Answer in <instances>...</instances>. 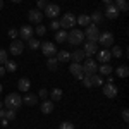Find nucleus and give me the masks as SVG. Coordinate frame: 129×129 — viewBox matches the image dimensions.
<instances>
[{"label":"nucleus","mask_w":129,"mask_h":129,"mask_svg":"<svg viewBox=\"0 0 129 129\" xmlns=\"http://www.w3.org/2000/svg\"><path fill=\"white\" fill-rule=\"evenodd\" d=\"M4 105H5L7 109L17 110L21 105H22V98H21L19 93H9V95L5 96V102H4Z\"/></svg>","instance_id":"1"},{"label":"nucleus","mask_w":129,"mask_h":129,"mask_svg":"<svg viewBox=\"0 0 129 129\" xmlns=\"http://www.w3.org/2000/svg\"><path fill=\"white\" fill-rule=\"evenodd\" d=\"M72 47H78V45H81L83 41H84V35H83V31L76 29V28H72V29L67 33V40Z\"/></svg>","instance_id":"2"},{"label":"nucleus","mask_w":129,"mask_h":129,"mask_svg":"<svg viewBox=\"0 0 129 129\" xmlns=\"http://www.w3.org/2000/svg\"><path fill=\"white\" fill-rule=\"evenodd\" d=\"M81 67H83V74H84V76H91V74H96V71H98V66H96V62L91 59V57H86V59L83 60Z\"/></svg>","instance_id":"3"},{"label":"nucleus","mask_w":129,"mask_h":129,"mask_svg":"<svg viewBox=\"0 0 129 129\" xmlns=\"http://www.w3.org/2000/svg\"><path fill=\"white\" fill-rule=\"evenodd\" d=\"M60 28L62 29H72L74 26H76V16L72 14V12H67V14H64L62 17H60Z\"/></svg>","instance_id":"4"},{"label":"nucleus","mask_w":129,"mask_h":129,"mask_svg":"<svg viewBox=\"0 0 129 129\" xmlns=\"http://www.w3.org/2000/svg\"><path fill=\"white\" fill-rule=\"evenodd\" d=\"M84 38H88V41H98V36H100V29L96 24H88L86 26V29H84Z\"/></svg>","instance_id":"5"},{"label":"nucleus","mask_w":129,"mask_h":129,"mask_svg":"<svg viewBox=\"0 0 129 129\" xmlns=\"http://www.w3.org/2000/svg\"><path fill=\"white\" fill-rule=\"evenodd\" d=\"M103 48H110V47H114V35L110 33V31H105V33H100L98 36V41Z\"/></svg>","instance_id":"6"},{"label":"nucleus","mask_w":129,"mask_h":129,"mask_svg":"<svg viewBox=\"0 0 129 129\" xmlns=\"http://www.w3.org/2000/svg\"><path fill=\"white\" fill-rule=\"evenodd\" d=\"M40 48L43 52V55H47V57H55V53H57V48H55V45L52 41H43V43H40Z\"/></svg>","instance_id":"7"},{"label":"nucleus","mask_w":129,"mask_h":129,"mask_svg":"<svg viewBox=\"0 0 129 129\" xmlns=\"http://www.w3.org/2000/svg\"><path fill=\"white\" fill-rule=\"evenodd\" d=\"M43 10H45V12H43V16H47L48 19H55V17L60 14V7L57 5V4H48Z\"/></svg>","instance_id":"8"},{"label":"nucleus","mask_w":129,"mask_h":129,"mask_svg":"<svg viewBox=\"0 0 129 129\" xmlns=\"http://www.w3.org/2000/svg\"><path fill=\"white\" fill-rule=\"evenodd\" d=\"M69 72L72 74V76H74V78H76V79H79V81L83 79V76H84V74H83V67H81L79 62H71Z\"/></svg>","instance_id":"9"},{"label":"nucleus","mask_w":129,"mask_h":129,"mask_svg":"<svg viewBox=\"0 0 129 129\" xmlns=\"http://www.w3.org/2000/svg\"><path fill=\"white\" fill-rule=\"evenodd\" d=\"M28 19H29L31 24H40L41 19H43V12L38 10V9H31L28 12Z\"/></svg>","instance_id":"10"},{"label":"nucleus","mask_w":129,"mask_h":129,"mask_svg":"<svg viewBox=\"0 0 129 129\" xmlns=\"http://www.w3.org/2000/svg\"><path fill=\"white\" fill-rule=\"evenodd\" d=\"M83 52H84V57H91L98 52V43L95 41H86L84 47H83Z\"/></svg>","instance_id":"11"},{"label":"nucleus","mask_w":129,"mask_h":129,"mask_svg":"<svg viewBox=\"0 0 129 129\" xmlns=\"http://www.w3.org/2000/svg\"><path fill=\"white\" fill-rule=\"evenodd\" d=\"M22 50H24L22 40H12V43H10V47H9V52L12 53V55H21Z\"/></svg>","instance_id":"12"},{"label":"nucleus","mask_w":129,"mask_h":129,"mask_svg":"<svg viewBox=\"0 0 129 129\" xmlns=\"http://www.w3.org/2000/svg\"><path fill=\"white\" fill-rule=\"evenodd\" d=\"M96 59H98L100 64H109L110 59H112V55H110V50L109 48H102L96 52Z\"/></svg>","instance_id":"13"},{"label":"nucleus","mask_w":129,"mask_h":129,"mask_svg":"<svg viewBox=\"0 0 129 129\" xmlns=\"http://www.w3.org/2000/svg\"><path fill=\"white\" fill-rule=\"evenodd\" d=\"M119 12H120V10L115 7V4H109V5H107V9H105V17L114 21V19H117V17H119Z\"/></svg>","instance_id":"14"},{"label":"nucleus","mask_w":129,"mask_h":129,"mask_svg":"<svg viewBox=\"0 0 129 129\" xmlns=\"http://www.w3.org/2000/svg\"><path fill=\"white\" fill-rule=\"evenodd\" d=\"M19 36L22 38V40H29V38H33V36H35V28L29 26V24L22 26V28L19 29Z\"/></svg>","instance_id":"15"},{"label":"nucleus","mask_w":129,"mask_h":129,"mask_svg":"<svg viewBox=\"0 0 129 129\" xmlns=\"http://www.w3.org/2000/svg\"><path fill=\"white\" fill-rule=\"evenodd\" d=\"M117 93H119V89H117V86H115V84L107 83V84L103 86V95H105L107 98H115V96H117Z\"/></svg>","instance_id":"16"},{"label":"nucleus","mask_w":129,"mask_h":129,"mask_svg":"<svg viewBox=\"0 0 129 129\" xmlns=\"http://www.w3.org/2000/svg\"><path fill=\"white\" fill-rule=\"evenodd\" d=\"M53 107H55V105H53V102L47 98V100H43V102H41L40 110L43 112V114H52V112H53Z\"/></svg>","instance_id":"17"},{"label":"nucleus","mask_w":129,"mask_h":129,"mask_svg":"<svg viewBox=\"0 0 129 129\" xmlns=\"http://www.w3.org/2000/svg\"><path fill=\"white\" fill-rule=\"evenodd\" d=\"M17 88H19V91H22V93H28L31 88V81L28 79V78H21L19 81H17Z\"/></svg>","instance_id":"18"},{"label":"nucleus","mask_w":129,"mask_h":129,"mask_svg":"<svg viewBox=\"0 0 129 129\" xmlns=\"http://www.w3.org/2000/svg\"><path fill=\"white\" fill-rule=\"evenodd\" d=\"M86 59L84 57V52L83 50H74V52H71V62H83V60Z\"/></svg>","instance_id":"19"},{"label":"nucleus","mask_w":129,"mask_h":129,"mask_svg":"<svg viewBox=\"0 0 129 129\" xmlns=\"http://www.w3.org/2000/svg\"><path fill=\"white\" fill-rule=\"evenodd\" d=\"M22 102H24L28 107H35V105L38 103V96H36L35 93H28V95L22 98Z\"/></svg>","instance_id":"20"},{"label":"nucleus","mask_w":129,"mask_h":129,"mask_svg":"<svg viewBox=\"0 0 129 129\" xmlns=\"http://www.w3.org/2000/svg\"><path fill=\"white\" fill-rule=\"evenodd\" d=\"M55 59L59 60V62H67L71 60V52H66V50H57V53H55Z\"/></svg>","instance_id":"21"},{"label":"nucleus","mask_w":129,"mask_h":129,"mask_svg":"<svg viewBox=\"0 0 129 129\" xmlns=\"http://www.w3.org/2000/svg\"><path fill=\"white\" fill-rule=\"evenodd\" d=\"M89 21H91V24H96V26H98L100 22L103 21V14H102L100 10H95V12L89 16Z\"/></svg>","instance_id":"22"},{"label":"nucleus","mask_w":129,"mask_h":129,"mask_svg":"<svg viewBox=\"0 0 129 129\" xmlns=\"http://www.w3.org/2000/svg\"><path fill=\"white\" fill-rule=\"evenodd\" d=\"M76 24H79V26H88V24H91V21H89V16L88 14H81V16H78L76 17Z\"/></svg>","instance_id":"23"},{"label":"nucleus","mask_w":129,"mask_h":129,"mask_svg":"<svg viewBox=\"0 0 129 129\" xmlns=\"http://www.w3.org/2000/svg\"><path fill=\"white\" fill-rule=\"evenodd\" d=\"M112 71H114V67L110 64H102V66H98L100 76H109V74H112Z\"/></svg>","instance_id":"24"},{"label":"nucleus","mask_w":129,"mask_h":129,"mask_svg":"<svg viewBox=\"0 0 129 129\" xmlns=\"http://www.w3.org/2000/svg\"><path fill=\"white\" fill-rule=\"evenodd\" d=\"M62 93H64V91H62L60 88H53L52 91H48L50 100H52V102H59V100L62 98Z\"/></svg>","instance_id":"25"},{"label":"nucleus","mask_w":129,"mask_h":129,"mask_svg":"<svg viewBox=\"0 0 129 129\" xmlns=\"http://www.w3.org/2000/svg\"><path fill=\"white\" fill-rule=\"evenodd\" d=\"M115 74H117V78H127L129 76V67L127 66H117V69H115Z\"/></svg>","instance_id":"26"},{"label":"nucleus","mask_w":129,"mask_h":129,"mask_svg":"<svg viewBox=\"0 0 129 129\" xmlns=\"http://www.w3.org/2000/svg\"><path fill=\"white\" fill-rule=\"evenodd\" d=\"M66 40H67V31L66 29H59L55 33V41L57 43H64Z\"/></svg>","instance_id":"27"},{"label":"nucleus","mask_w":129,"mask_h":129,"mask_svg":"<svg viewBox=\"0 0 129 129\" xmlns=\"http://www.w3.org/2000/svg\"><path fill=\"white\" fill-rule=\"evenodd\" d=\"M89 78H91V84H93V88L103 84V76H100V74H91Z\"/></svg>","instance_id":"28"},{"label":"nucleus","mask_w":129,"mask_h":129,"mask_svg":"<svg viewBox=\"0 0 129 129\" xmlns=\"http://www.w3.org/2000/svg\"><path fill=\"white\" fill-rule=\"evenodd\" d=\"M47 67H48L50 71H57V67H59V60L55 59V57H48V60H47Z\"/></svg>","instance_id":"29"},{"label":"nucleus","mask_w":129,"mask_h":129,"mask_svg":"<svg viewBox=\"0 0 129 129\" xmlns=\"http://www.w3.org/2000/svg\"><path fill=\"white\" fill-rule=\"evenodd\" d=\"M115 7L119 10H122V12H127L129 4H127V0H115Z\"/></svg>","instance_id":"30"},{"label":"nucleus","mask_w":129,"mask_h":129,"mask_svg":"<svg viewBox=\"0 0 129 129\" xmlns=\"http://www.w3.org/2000/svg\"><path fill=\"white\" fill-rule=\"evenodd\" d=\"M28 47H29L31 50H38V48H40V40L35 38V36L29 38V40H28Z\"/></svg>","instance_id":"31"},{"label":"nucleus","mask_w":129,"mask_h":129,"mask_svg":"<svg viewBox=\"0 0 129 129\" xmlns=\"http://www.w3.org/2000/svg\"><path fill=\"white\" fill-rule=\"evenodd\" d=\"M4 66H5V71H9V72H14V71L17 69V64H16L14 60H7Z\"/></svg>","instance_id":"32"},{"label":"nucleus","mask_w":129,"mask_h":129,"mask_svg":"<svg viewBox=\"0 0 129 129\" xmlns=\"http://www.w3.org/2000/svg\"><path fill=\"white\" fill-rule=\"evenodd\" d=\"M110 55L119 59L120 55H122V48H120V47H112V50H110Z\"/></svg>","instance_id":"33"},{"label":"nucleus","mask_w":129,"mask_h":129,"mask_svg":"<svg viewBox=\"0 0 129 129\" xmlns=\"http://www.w3.org/2000/svg\"><path fill=\"white\" fill-rule=\"evenodd\" d=\"M35 33H36L38 36H43V35L47 33V28H45L43 24H38V26H36V29H35Z\"/></svg>","instance_id":"34"},{"label":"nucleus","mask_w":129,"mask_h":129,"mask_svg":"<svg viewBox=\"0 0 129 129\" xmlns=\"http://www.w3.org/2000/svg\"><path fill=\"white\" fill-rule=\"evenodd\" d=\"M59 129H76V126L72 122H69V120H66V122H62L59 126Z\"/></svg>","instance_id":"35"},{"label":"nucleus","mask_w":129,"mask_h":129,"mask_svg":"<svg viewBox=\"0 0 129 129\" xmlns=\"http://www.w3.org/2000/svg\"><path fill=\"white\" fill-rule=\"evenodd\" d=\"M5 119H7V120H14V119H16V110L7 109V114H5Z\"/></svg>","instance_id":"36"},{"label":"nucleus","mask_w":129,"mask_h":129,"mask_svg":"<svg viewBox=\"0 0 129 129\" xmlns=\"http://www.w3.org/2000/svg\"><path fill=\"white\" fill-rule=\"evenodd\" d=\"M7 52H5V50L4 48H0V66H2V64H5V62H7Z\"/></svg>","instance_id":"37"},{"label":"nucleus","mask_w":129,"mask_h":129,"mask_svg":"<svg viewBox=\"0 0 129 129\" xmlns=\"http://www.w3.org/2000/svg\"><path fill=\"white\" fill-rule=\"evenodd\" d=\"M48 5V0H38V4H36V9L38 10H43L45 7Z\"/></svg>","instance_id":"38"},{"label":"nucleus","mask_w":129,"mask_h":129,"mask_svg":"<svg viewBox=\"0 0 129 129\" xmlns=\"http://www.w3.org/2000/svg\"><path fill=\"white\" fill-rule=\"evenodd\" d=\"M38 96H40L41 100H47L48 98V89H45V88H41L40 91H38Z\"/></svg>","instance_id":"39"},{"label":"nucleus","mask_w":129,"mask_h":129,"mask_svg":"<svg viewBox=\"0 0 129 129\" xmlns=\"http://www.w3.org/2000/svg\"><path fill=\"white\" fill-rule=\"evenodd\" d=\"M50 29L59 31V29H60V22H59V21H55V19H53L52 22H50Z\"/></svg>","instance_id":"40"},{"label":"nucleus","mask_w":129,"mask_h":129,"mask_svg":"<svg viewBox=\"0 0 129 129\" xmlns=\"http://www.w3.org/2000/svg\"><path fill=\"white\" fill-rule=\"evenodd\" d=\"M9 36H10V38H14V40H16V38L19 36V31L16 29V28H10V29H9Z\"/></svg>","instance_id":"41"},{"label":"nucleus","mask_w":129,"mask_h":129,"mask_svg":"<svg viewBox=\"0 0 129 129\" xmlns=\"http://www.w3.org/2000/svg\"><path fill=\"white\" fill-rule=\"evenodd\" d=\"M122 120H124V122H127V120H129V110L127 109L122 110Z\"/></svg>","instance_id":"42"},{"label":"nucleus","mask_w":129,"mask_h":129,"mask_svg":"<svg viewBox=\"0 0 129 129\" xmlns=\"http://www.w3.org/2000/svg\"><path fill=\"white\" fill-rule=\"evenodd\" d=\"M5 114H7V110L0 109V120H2V119H5Z\"/></svg>","instance_id":"43"},{"label":"nucleus","mask_w":129,"mask_h":129,"mask_svg":"<svg viewBox=\"0 0 129 129\" xmlns=\"http://www.w3.org/2000/svg\"><path fill=\"white\" fill-rule=\"evenodd\" d=\"M5 72H7L5 67H4V66H0V78H4V76H5Z\"/></svg>","instance_id":"44"},{"label":"nucleus","mask_w":129,"mask_h":129,"mask_svg":"<svg viewBox=\"0 0 129 129\" xmlns=\"http://www.w3.org/2000/svg\"><path fill=\"white\" fill-rule=\"evenodd\" d=\"M107 83H110V84H114V78H112L110 74H109V76H107Z\"/></svg>","instance_id":"45"},{"label":"nucleus","mask_w":129,"mask_h":129,"mask_svg":"<svg viewBox=\"0 0 129 129\" xmlns=\"http://www.w3.org/2000/svg\"><path fill=\"white\" fill-rule=\"evenodd\" d=\"M102 2H103L105 5H109V4H114V0H102Z\"/></svg>","instance_id":"46"},{"label":"nucleus","mask_w":129,"mask_h":129,"mask_svg":"<svg viewBox=\"0 0 129 129\" xmlns=\"http://www.w3.org/2000/svg\"><path fill=\"white\" fill-rule=\"evenodd\" d=\"M2 7H4V0H0V9H2Z\"/></svg>","instance_id":"47"},{"label":"nucleus","mask_w":129,"mask_h":129,"mask_svg":"<svg viewBox=\"0 0 129 129\" xmlns=\"http://www.w3.org/2000/svg\"><path fill=\"white\" fill-rule=\"evenodd\" d=\"M12 2H14V4H19V2H22V0H12Z\"/></svg>","instance_id":"48"},{"label":"nucleus","mask_w":129,"mask_h":129,"mask_svg":"<svg viewBox=\"0 0 129 129\" xmlns=\"http://www.w3.org/2000/svg\"><path fill=\"white\" fill-rule=\"evenodd\" d=\"M2 107H4V103H2V102H0V109H2Z\"/></svg>","instance_id":"49"},{"label":"nucleus","mask_w":129,"mask_h":129,"mask_svg":"<svg viewBox=\"0 0 129 129\" xmlns=\"http://www.w3.org/2000/svg\"><path fill=\"white\" fill-rule=\"evenodd\" d=\"M0 93H2V84H0Z\"/></svg>","instance_id":"50"}]
</instances>
